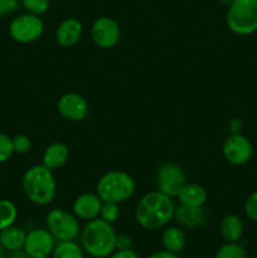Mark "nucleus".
Instances as JSON below:
<instances>
[{"label": "nucleus", "mask_w": 257, "mask_h": 258, "mask_svg": "<svg viewBox=\"0 0 257 258\" xmlns=\"http://www.w3.org/2000/svg\"><path fill=\"white\" fill-rule=\"evenodd\" d=\"M175 206L171 197L159 190L141 197L135 209V219L145 231H156L174 218Z\"/></svg>", "instance_id": "obj_1"}, {"label": "nucleus", "mask_w": 257, "mask_h": 258, "mask_svg": "<svg viewBox=\"0 0 257 258\" xmlns=\"http://www.w3.org/2000/svg\"><path fill=\"white\" fill-rule=\"evenodd\" d=\"M116 232L112 224L98 218L88 221L81 233V246L93 258H107L116 251Z\"/></svg>", "instance_id": "obj_2"}, {"label": "nucleus", "mask_w": 257, "mask_h": 258, "mask_svg": "<svg viewBox=\"0 0 257 258\" xmlns=\"http://www.w3.org/2000/svg\"><path fill=\"white\" fill-rule=\"evenodd\" d=\"M23 191L32 203L47 206L52 203L57 191L53 171L44 165H34L23 175Z\"/></svg>", "instance_id": "obj_3"}, {"label": "nucleus", "mask_w": 257, "mask_h": 258, "mask_svg": "<svg viewBox=\"0 0 257 258\" xmlns=\"http://www.w3.org/2000/svg\"><path fill=\"white\" fill-rule=\"evenodd\" d=\"M135 180L126 171L111 170L103 174L96 185V193L105 203H122L133 197Z\"/></svg>", "instance_id": "obj_4"}, {"label": "nucleus", "mask_w": 257, "mask_h": 258, "mask_svg": "<svg viewBox=\"0 0 257 258\" xmlns=\"http://www.w3.org/2000/svg\"><path fill=\"white\" fill-rule=\"evenodd\" d=\"M228 29L237 35L257 32V0H234L227 10Z\"/></svg>", "instance_id": "obj_5"}, {"label": "nucleus", "mask_w": 257, "mask_h": 258, "mask_svg": "<svg viewBox=\"0 0 257 258\" xmlns=\"http://www.w3.org/2000/svg\"><path fill=\"white\" fill-rule=\"evenodd\" d=\"M45 226L57 242L75 241L80 233L77 217L62 208H54L48 212Z\"/></svg>", "instance_id": "obj_6"}, {"label": "nucleus", "mask_w": 257, "mask_h": 258, "mask_svg": "<svg viewBox=\"0 0 257 258\" xmlns=\"http://www.w3.org/2000/svg\"><path fill=\"white\" fill-rule=\"evenodd\" d=\"M44 30L43 20L38 15L25 13L18 15L9 25V34L13 40L22 44H28L39 39Z\"/></svg>", "instance_id": "obj_7"}, {"label": "nucleus", "mask_w": 257, "mask_h": 258, "mask_svg": "<svg viewBox=\"0 0 257 258\" xmlns=\"http://www.w3.org/2000/svg\"><path fill=\"white\" fill-rule=\"evenodd\" d=\"M186 184V175L184 169L176 163L163 164L156 173V190L174 197L178 196L180 189Z\"/></svg>", "instance_id": "obj_8"}, {"label": "nucleus", "mask_w": 257, "mask_h": 258, "mask_svg": "<svg viewBox=\"0 0 257 258\" xmlns=\"http://www.w3.org/2000/svg\"><path fill=\"white\" fill-rule=\"evenodd\" d=\"M224 159L234 166H241L248 163L253 154V146L247 136L241 133L232 134L224 140L222 146Z\"/></svg>", "instance_id": "obj_9"}, {"label": "nucleus", "mask_w": 257, "mask_h": 258, "mask_svg": "<svg viewBox=\"0 0 257 258\" xmlns=\"http://www.w3.org/2000/svg\"><path fill=\"white\" fill-rule=\"evenodd\" d=\"M121 37L118 23L108 17H100L91 27V38L97 47L102 49L115 47Z\"/></svg>", "instance_id": "obj_10"}, {"label": "nucleus", "mask_w": 257, "mask_h": 258, "mask_svg": "<svg viewBox=\"0 0 257 258\" xmlns=\"http://www.w3.org/2000/svg\"><path fill=\"white\" fill-rule=\"evenodd\" d=\"M55 242L47 228H35L27 233L23 249L30 258H48L52 256Z\"/></svg>", "instance_id": "obj_11"}, {"label": "nucleus", "mask_w": 257, "mask_h": 258, "mask_svg": "<svg viewBox=\"0 0 257 258\" xmlns=\"http://www.w3.org/2000/svg\"><path fill=\"white\" fill-rule=\"evenodd\" d=\"M57 108L59 115L68 121H82L88 113V102L83 96L75 92L65 93L58 100Z\"/></svg>", "instance_id": "obj_12"}, {"label": "nucleus", "mask_w": 257, "mask_h": 258, "mask_svg": "<svg viewBox=\"0 0 257 258\" xmlns=\"http://www.w3.org/2000/svg\"><path fill=\"white\" fill-rule=\"evenodd\" d=\"M103 202L97 193H83L75 199L72 204L73 214L82 221H92L100 217Z\"/></svg>", "instance_id": "obj_13"}, {"label": "nucleus", "mask_w": 257, "mask_h": 258, "mask_svg": "<svg viewBox=\"0 0 257 258\" xmlns=\"http://www.w3.org/2000/svg\"><path fill=\"white\" fill-rule=\"evenodd\" d=\"M82 33V23L76 18H67L58 25L55 30V40L60 47L70 48L80 42Z\"/></svg>", "instance_id": "obj_14"}, {"label": "nucleus", "mask_w": 257, "mask_h": 258, "mask_svg": "<svg viewBox=\"0 0 257 258\" xmlns=\"http://www.w3.org/2000/svg\"><path fill=\"white\" fill-rule=\"evenodd\" d=\"M174 218L180 226L194 229L199 228L206 223L208 213L204 209V207H190L180 204L179 207H175Z\"/></svg>", "instance_id": "obj_15"}, {"label": "nucleus", "mask_w": 257, "mask_h": 258, "mask_svg": "<svg viewBox=\"0 0 257 258\" xmlns=\"http://www.w3.org/2000/svg\"><path fill=\"white\" fill-rule=\"evenodd\" d=\"M68 156H70V151L65 144L53 143L48 145L43 153L42 165H44L45 168L52 171L57 170L67 163Z\"/></svg>", "instance_id": "obj_16"}, {"label": "nucleus", "mask_w": 257, "mask_h": 258, "mask_svg": "<svg viewBox=\"0 0 257 258\" xmlns=\"http://www.w3.org/2000/svg\"><path fill=\"white\" fill-rule=\"evenodd\" d=\"M176 198L179 199L180 204L190 207H203L206 204L207 198H208V193L206 189L199 184L186 183L180 191L178 193Z\"/></svg>", "instance_id": "obj_17"}, {"label": "nucleus", "mask_w": 257, "mask_h": 258, "mask_svg": "<svg viewBox=\"0 0 257 258\" xmlns=\"http://www.w3.org/2000/svg\"><path fill=\"white\" fill-rule=\"evenodd\" d=\"M25 237H27V233L20 227L13 224V226L0 231V244L3 246V248L9 252L19 251L24 247Z\"/></svg>", "instance_id": "obj_18"}, {"label": "nucleus", "mask_w": 257, "mask_h": 258, "mask_svg": "<svg viewBox=\"0 0 257 258\" xmlns=\"http://www.w3.org/2000/svg\"><path fill=\"white\" fill-rule=\"evenodd\" d=\"M243 222L236 214H227L219 224V232L227 242H238L243 234Z\"/></svg>", "instance_id": "obj_19"}, {"label": "nucleus", "mask_w": 257, "mask_h": 258, "mask_svg": "<svg viewBox=\"0 0 257 258\" xmlns=\"http://www.w3.org/2000/svg\"><path fill=\"white\" fill-rule=\"evenodd\" d=\"M161 243H163L164 249L171 253L179 254L185 247V233L178 227H169L161 234Z\"/></svg>", "instance_id": "obj_20"}, {"label": "nucleus", "mask_w": 257, "mask_h": 258, "mask_svg": "<svg viewBox=\"0 0 257 258\" xmlns=\"http://www.w3.org/2000/svg\"><path fill=\"white\" fill-rule=\"evenodd\" d=\"M52 258H85L83 248L75 241H63L55 244Z\"/></svg>", "instance_id": "obj_21"}, {"label": "nucleus", "mask_w": 257, "mask_h": 258, "mask_svg": "<svg viewBox=\"0 0 257 258\" xmlns=\"http://www.w3.org/2000/svg\"><path fill=\"white\" fill-rule=\"evenodd\" d=\"M18 217V209L8 199H0V231L13 226Z\"/></svg>", "instance_id": "obj_22"}, {"label": "nucleus", "mask_w": 257, "mask_h": 258, "mask_svg": "<svg viewBox=\"0 0 257 258\" xmlns=\"http://www.w3.org/2000/svg\"><path fill=\"white\" fill-rule=\"evenodd\" d=\"M214 258H247L243 247L237 242H227L217 251Z\"/></svg>", "instance_id": "obj_23"}, {"label": "nucleus", "mask_w": 257, "mask_h": 258, "mask_svg": "<svg viewBox=\"0 0 257 258\" xmlns=\"http://www.w3.org/2000/svg\"><path fill=\"white\" fill-rule=\"evenodd\" d=\"M20 4L27 10V13L40 17L48 12L50 3L49 0H20Z\"/></svg>", "instance_id": "obj_24"}, {"label": "nucleus", "mask_w": 257, "mask_h": 258, "mask_svg": "<svg viewBox=\"0 0 257 258\" xmlns=\"http://www.w3.org/2000/svg\"><path fill=\"white\" fill-rule=\"evenodd\" d=\"M120 217V208L117 203H105L103 202L102 208L100 212V218L107 223L113 224Z\"/></svg>", "instance_id": "obj_25"}, {"label": "nucleus", "mask_w": 257, "mask_h": 258, "mask_svg": "<svg viewBox=\"0 0 257 258\" xmlns=\"http://www.w3.org/2000/svg\"><path fill=\"white\" fill-rule=\"evenodd\" d=\"M14 154L13 139L5 134L0 133V164L7 163Z\"/></svg>", "instance_id": "obj_26"}, {"label": "nucleus", "mask_w": 257, "mask_h": 258, "mask_svg": "<svg viewBox=\"0 0 257 258\" xmlns=\"http://www.w3.org/2000/svg\"><path fill=\"white\" fill-rule=\"evenodd\" d=\"M13 148H14V153L23 155L30 150L32 141L27 135H17L15 138H13Z\"/></svg>", "instance_id": "obj_27"}, {"label": "nucleus", "mask_w": 257, "mask_h": 258, "mask_svg": "<svg viewBox=\"0 0 257 258\" xmlns=\"http://www.w3.org/2000/svg\"><path fill=\"white\" fill-rule=\"evenodd\" d=\"M244 213L251 221L257 222V190L247 197L244 202Z\"/></svg>", "instance_id": "obj_28"}, {"label": "nucleus", "mask_w": 257, "mask_h": 258, "mask_svg": "<svg viewBox=\"0 0 257 258\" xmlns=\"http://www.w3.org/2000/svg\"><path fill=\"white\" fill-rule=\"evenodd\" d=\"M19 5V0H0V17L17 12Z\"/></svg>", "instance_id": "obj_29"}, {"label": "nucleus", "mask_w": 257, "mask_h": 258, "mask_svg": "<svg viewBox=\"0 0 257 258\" xmlns=\"http://www.w3.org/2000/svg\"><path fill=\"white\" fill-rule=\"evenodd\" d=\"M131 246H133V239H131V237H128L127 234H117V236H116V251L130 249Z\"/></svg>", "instance_id": "obj_30"}, {"label": "nucleus", "mask_w": 257, "mask_h": 258, "mask_svg": "<svg viewBox=\"0 0 257 258\" xmlns=\"http://www.w3.org/2000/svg\"><path fill=\"white\" fill-rule=\"evenodd\" d=\"M110 258H139V254L134 249H123V251H115Z\"/></svg>", "instance_id": "obj_31"}, {"label": "nucleus", "mask_w": 257, "mask_h": 258, "mask_svg": "<svg viewBox=\"0 0 257 258\" xmlns=\"http://www.w3.org/2000/svg\"><path fill=\"white\" fill-rule=\"evenodd\" d=\"M148 258H179L178 254L171 253V252L163 249V251H156L153 254H150Z\"/></svg>", "instance_id": "obj_32"}, {"label": "nucleus", "mask_w": 257, "mask_h": 258, "mask_svg": "<svg viewBox=\"0 0 257 258\" xmlns=\"http://www.w3.org/2000/svg\"><path fill=\"white\" fill-rule=\"evenodd\" d=\"M7 258H30L27 254V252L24 249H19V251H14L10 252V254Z\"/></svg>", "instance_id": "obj_33"}, {"label": "nucleus", "mask_w": 257, "mask_h": 258, "mask_svg": "<svg viewBox=\"0 0 257 258\" xmlns=\"http://www.w3.org/2000/svg\"><path fill=\"white\" fill-rule=\"evenodd\" d=\"M219 2H221L222 4H226V5H228V7H229V5H231L232 3L234 2V0H219Z\"/></svg>", "instance_id": "obj_34"}, {"label": "nucleus", "mask_w": 257, "mask_h": 258, "mask_svg": "<svg viewBox=\"0 0 257 258\" xmlns=\"http://www.w3.org/2000/svg\"><path fill=\"white\" fill-rule=\"evenodd\" d=\"M0 258H4V248H3L2 244H0Z\"/></svg>", "instance_id": "obj_35"}]
</instances>
